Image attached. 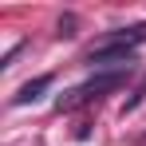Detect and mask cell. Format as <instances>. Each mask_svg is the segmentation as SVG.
<instances>
[{"label":"cell","instance_id":"obj_1","mask_svg":"<svg viewBox=\"0 0 146 146\" xmlns=\"http://www.w3.org/2000/svg\"><path fill=\"white\" fill-rule=\"evenodd\" d=\"M126 79H130V71H95L87 83H79L67 95L55 99V111L63 115V111H75V107H83V103H91V99H103V95H111V91H119Z\"/></svg>","mask_w":146,"mask_h":146},{"label":"cell","instance_id":"obj_2","mask_svg":"<svg viewBox=\"0 0 146 146\" xmlns=\"http://www.w3.org/2000/svg\"><path fill=\"white\" fill-rule=\"evenodd\" d=\"M87 63L95 71H134V51L119 48V44H99V48H91Z\"/></svg>","mask_w":146,"mask_h":146},{"label":"cell","instance_id":"obj_3","mask_svg":"<svg viewBox=\"0 0 146 146\" xmlns=\"http://www.w3.org/2000/svg\"><path fill=\"white\" fill-rule=\"evenodd\" d=\"M48 87H51V75H36V79H28L24 87H20V91L12 95V107H28V103H40Z\"/></svg>","mask_w":146,"mask_h":146},{"label":"cell","instance_id":"obj_4","mask_svg":"<svg viewBox=\"0 0 146 146\" xmlns=\"http://www.w3.org/2000/svg\"><path fill=\"white\" fill-rule=\"evenodd\" d=\"M103 44H119V48H138V44H146V24H134V28H122V32H111Z\"/></svg>","mask_w":146,"mask_h":146},{"label":"cell","instance_id":"obj_5","mask_svg":"<svg viewBox=\"0 0 146 146\" xmlns=\"http://www.w3.org/2000/svg\"><path fill=\"white\" fill-rule=\"evenodd\" d=\"M75 24H79V20H75L71 12H67V16H59V36H75Z\"/></svg>","mask_w":146,"mask_h":146},{"label":"cell","instance_id":"obj_6","mask_svg":"<svg viewBox=\"0 0 146 146\" xmlns=\"http://www.w3.org/2000/svg\"><path fill=\"white\" fill-rule=\"evenodd\" d=\"M146 99V79H142V87H138V91H134V95L126 99V107H122V115H126V111H134V107H138V103H142Z\"/></svg>","mask_w":146,"mask_h":146},{"label":"cell","instance_id":"obj_7","mask_svg":"<svg viewBox=\"0 0 146 146\" xmlns=\"http://www.w3.org/2000/svg\"><path fill=\"white\" fill-rule=\"evenodd\" d=\"M20 51H24V44H16V48H8V55H4V59H0V67H12V59H16V55H20Z\"/></svg>","mask_w":146,"mask_h":146},{"label":"cell","instance_id":"obj_8","mask_svg":"<svg viewBox=\"0 0 146 146\" xmlns=\"http://www.w3.org/2000/svg\"><path fill=\"white\" fill-rule=\"evenodd\" d=\"M142 142H146V134H142Z\"/></svg>","mask_w":146,"mask_h":146}]
</instances>
